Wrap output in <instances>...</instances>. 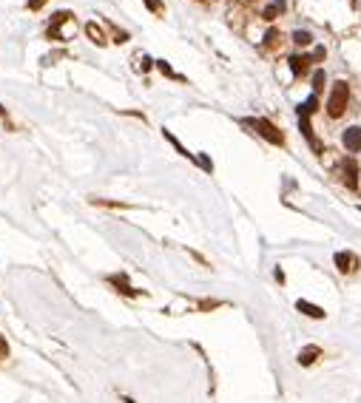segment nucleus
<instances>
[{
    "instance_id": "4",
    "label": "nucleus",
    "mask_w": 361,
    "mask_h": 403,
    "mask_svg": "<svg viewBox=\"0 0 361 403\" xmlns=\"http://www.w3.org/2000/svg\"><path fill=\"white\" fill-rule=\"evenodd\" d=\"M336 267H338V273H355V270L361 267V258L347 253V250H341V253H336Z\"/></svg>"
},
{
    "instance_id": "10",
    "label": "nucleus",
    "mask_w": 361,
    "mask_h": 403,
    "mask_svg": "<svg viewBox=\"0 0 361 403\" xmlns=\"http://www.w3.org/2000/svg\"><path fill=\"white\" fill-rule=\"evenodd\" d=\"M316 108H318V99H316V94H310V97H307V103L299 105V116H310Z\"/></svg>"
},
{
    "instance_id": "8",
    "label": "nucleus",
    "mask_w": 361,
    "mask_h": 403,
    "mask_svg": "<svg viewBox=\"0 0 361 403\" xmlns=\"http://www.w3.org/2000/svg\"><path fill=\"white\" fill-rule=\"evenodd\" d=\"M318 358H321V349H318V347H305L299 352V364H301V367H313Z\"/></svg>"
},
{
    "instance_id": "12",
    "label": "nucleus",
    "mask_w": 361,
    "mask_h": 403,
    "mask_svg": "<svg viewBox=\"0 0 361 403\" xmlns=\"http://www.w3.org/2000/svg\"><path fill=\"white\" fill-rule=\"evenodd\" d=\"M86 31H88V37H91L94 43H100V46L105 43V37H103V31H100V29H97V26H94V23H88V26H86Z\"/></svg>"
},
{
    "instance_id": "9",
    "label": "nucleus",
    "mask_w": 361,
    "mask_h": 403,
    "mask_svg": "<svg viewBox=\"0 0 361 403\" xmlns=\"http://www.w3.org/2000/svg\"><path fill=\"white\" fill-rule=\"evenodd\" d=\"M288 63H290V68H293V74H305V71H307V63H313V57H299V54H293Z\"/></svg>"
},
{
    "instance_id": "18",
    "label": "nucleus",
    "mask_w": 361,
    "mask_h": 403,
    "mask_svg": "<svg viewBox=\"0 0 361 403\" xmlns=\"http://www.w3.org/2000/svg\"><path fill=\"white\" fill-rule=\"evenodd\" d=\"M43 6V0H29V9H40Z\"/></svg>"
},
{
    "instance_id": "13",
    "label": "nucleus",
    "mask_w": 361,
    "mask_h": 403,
    "mask_svg": "<svg viewBox=\"0 0 361 403\" xmlns=\"http://www.w3.org/2000/svg\"><path fill=\"white\" fill-rule=\"evenodd\" d=\"M325 71H321V68H318L316 74H313V91H321V88H325Z\"/></svg>"
},
{
    "instance_id": "3",
    "label": "nucleus",
    "mask_w": 361,
    "mask_h": 403,
    "mask_svg": "<svg viewBox=\"0 0 361 403\" xmlns=\"http://www.w3.org/2000/svg\"><path fill=\"white\" fill-rule=\"evenodd\" d=\"M108 284L117 290V293L128 295V298H140V295H145L142 290L131 287V284H128V275H125V273H114V275H108Z\"/></svg>"
},
{
    "instance_id": "5",
    "label": "nucleus",
    "mask_w": 361,
    "mask_h": 403,
    "mask_svg": "<svg viewBox=\"0 0 361 403\" xmlns=\"http://www.w3.org/2000/svg\"><path fill=\"white\" fill-rule=\"evenodd\" d=\"M341 142H344V148H347L350 153H358L361 151V128H358V125H353V128L344 131Z\"/></svg>"
},
{
    "instance_id": "16",
    "label": "nucleus",
    "mask_w": 361,
    "mask_h": 403,
    "mask_svg": "<svg viewBox=\"0 0 361 403\" xmlns=\"http://www.w3.org/2000/svg\"><path fill=\"white\" fill-rule=\"evenodd\" d=\"M3 358H9V344H6V338L0 335V360Z\"/></svg>"
},
{
    "instance_id": "6",
    "label": "nucleus",
    "mask_w": 361,
    "mask_h": 403,
    "mask_svg": "<svg viewBox=\"0 0 361 403\" xmlns=\"http://www.w3.org/2000/svg\"><path fill=\"white\" fill-rule=\"evenodd\" d=\"M355 173H358L355 162H353V159H344V162H341V182L347 185L350 190H355V188H358V179H355Z\"/></svg>"
},
{
    "instance_id": "7",
    "label": "nucleus",
    "mask_w": 361,
    "mask_h": 403,
    "mask_svg": "<svg viewBox=\"0 0 361 403\" xmlns=\"http://www.w3.org/2000/svg\"><path fill=\"white\" fill-rule=\"evenodd\" d=\"M296 310L305 312L307 318H316V321H321V318H325V310H321V307H316V304H310V301H296Z\"/></svg>"
},
{
    "instance_id": "11",
    "label": "nucleus",
    "mask_w": 361,
    "mask_h": 403,
    "mask_svg": "<svg viewBox=\"0 0 361 403\" xmlns=\"http://www.w3.org/2000/svg\"><path fill=\"white\" fill-rule=\"evenodd\" d=\"M293 43H296V46H310V43H313L310 31H293Z\"/></svg>"
},
{
    "instance_id": "17",
    "label": "nucleus",
    "mask_w": 361,
    "mask_h": 403,
    "mask_svg": "<svg viewBox=\"0 0 361 403\" xmlns=\"http://www.w3.org/2000/svg\"><path fill=\"white\" fill-rule=\"evenodd\" d=\"M145 6L151 9V12H162V3H159V0H145Z\"/></svg>"
},
{
    "instance_id": "19",
    "label": "nucleus",
    "mask_w": 361,
    "mask_h": 403,
    "mask_svg": "<svg viewBox=\"0 0 361 403\" xmlns=\"http://www.w3.org/2000/svg\"><path fill=\"white\" fill-rule=\"evenodd\" d=\"M123 403H137V400H134V397H125V395H123Z\"/></svg>"
},
{
    "instance_id": "15",
    "label": "nucleus",
    "mask_w": 361,
    "mask_h": 403,
    "mask_svg": "<svg viewBox=\"0 0 361 403\" xmlns=\"http://www.w3.org/2000/svg\"><path fill=\"white\" fill-rule=\"evenodd\" d=\"M279 40H282V37H279V31H268V37H264V43H268V46H276Z\"/></svg>"
},
{
    "instance_id": "14",
    "label": "nucleus",
    "mask_w": 361,
    "mask_h": 403,
    "mask_svg": "<svg viewBox=\"0 0 361 403\" xmlns=\"http://www.w3.org/2000/svg\"><path fill=\"white\" fill-rule=\"evenodd\" d=\"M157 66H159V71H162V74H168V77H174V79H182V77H179V74H174V71H171V66H168L165 60H159Z\"/></svg>"
},
{
    "instance_id": "1",
    "label": "nucleus",
    "mask_w": 361,
    "mask_h": 403,
    "mask_svg": "<svg viewBox=\"0 0 361 403\" xmlns=\"http://www.w3.org/2000/svg\"><path fill=\"white\" fill-rule=\"evenodd\" d=\"M347 103H350V86L347 83H336L330 91V99H327V114H330L333 119H338V116L347 111Z\"/></svg>"
},
{
    "instance_id": "2",
    "label": "nucleus",
    "mask_w": 361,
    "mask_h": 403,
    "mask_svg": "<svg viewBox=\"0 0 361 403\" xmlns=\"http://www.w3.org/2000/svg\"><path fill=\"white\" fill-rule=\"evenodd\" d=\"M245 125L256 128V134H259V136H264L268 142H273V145H284V134L276 128L273 123H268V119H245Z\"/></svg>"
}]
</instances>
